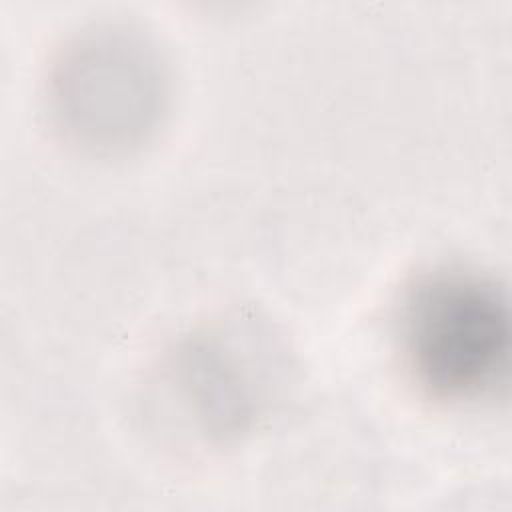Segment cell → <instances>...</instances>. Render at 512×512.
<instances>
[{
    "mask_svg": "<svg viewBox=\"0 0 512 512\" xmlns=\"http://www.w3.org/2000/svg\"><path fill=\"white\" fill-rule=\"evenodd\" d=\"M398 344L410 382L426 398L444 404L494 398L510 366L508 300L478 272H428L402 298Z\"/></svg>",
    "mask_w": 512,
    "mask_h": 512,
    "instance_id": "1",
    "label": "cell"
}]
</instances>
